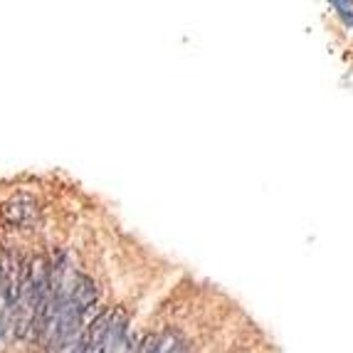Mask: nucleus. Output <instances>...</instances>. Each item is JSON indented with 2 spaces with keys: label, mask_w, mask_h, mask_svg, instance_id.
Here are the masks:
<instances>
[{
  "label": "nucleus",
  "mask_w": 353,
  "mask_h": 353,
  "mask_svg": "<svg viewBox=\"0 0 353 353\" xmlns=\"http://www.w3.org/2000/svg\"><path fill=\"white\" fill-rule=\"evenodd\" d=\"M0 215L8 220L10 225H20V228H28L37 220V203L28 195H18L8 201L6 205L0 208Z\"/></svg>",
  "instance_id": "obj_5"
},
{
  "label": "nucleus",
  "mask_w": 353,
  "mask_h": 353,
  "mask_svg": "<svg viewBox=\"0 0 353 353\" xmlns=\"http://www.w3.org/2000/svg\"><path fill=\"white\" fill-rule=\"evenodd\" d=\"M0 326H3V312H0Z\"/></svg>",
  "instance_id": "obj_7"
},
{
  "label": "nucleus",
  "mask_w": 353,
  "mask_h": 353,
  "mask_svg": "<svg viewBox=\"0 0 353 353\" xmlns=\"http://www.w3.org/2000/svg\"><path fill=\"white\" fill-rule=\"evenodd\" d=\"M20 282H23V270H20L18 257L10 250L0 252V299L8 312H15L20 296Z\"/></svg>",
  "instance_id": "obj_3"
},
{
  "label": "nucleus",
  "mask_w": 353,
  "mask_h": 353,
  "mask_svg": "<svg viewBox=\"0 0 353 353\" xmlns=\"http://www.w3.org/2000/svg\"><path fill=\"white\" fill-rule=\"evenodd\" d=\"M97 304V284L84 274H77L70 282V292L62 312H59L57 321L52 326V334L48 339V346L52 351H62L72 343L79 329H82L84 316L89 314V309Z\"/></svg>",
  "instance_id": "obj_1"
},
{
  "label": "nucleus",
  "mask_w": 353,
  "mask_h": 353,
  "mask_svg": "<svg viewBox=\"0 0 353 353\" xmlns=\"http://www.w3.org/2000/svg\"><path fill=\"white\" fill-rule=\"evenodd\" d=\"M50 267L45 257L30 259L23 267V282H20V296L15 306V324L20 334H28L30 329L35 331L37 319L42 314V306L50 294Z\"/></svg>",
  "instance_id": "obj_2"
},
{
  "label": "nucleus",
  "mask_w": 353,
  "mask_h": 353,
  "mask_svg": "<svg viewBox=\"0 0 353 353\" xmlns=\"http://www.w3.org/2000/svg\"><path fill=\"white\" fill-rule=\"evenodd\" d=\"M136 353H185V346H183V341L176 334L163 331V334L146 339V343L136 348Z\"/></svg>",
  "instance_id": "obj_6"
},
{
  "label": "nucleus",
  "mask_w": 353,
  "mask_h": 353,
  "mask_svg": "<svg viewBox=\"0 0 353 353\" xmlns=\"http://www.w3.org/2000/svg\"><path fill=\"white\" fill-rule=\"evenodd\" d=\"M114 312H104L101 316H97L92 324L87 326V331L82 334L79 343H77V353H101L106 343V334L112 326Z\"/></svg>",
  "instance_id": "obj_4"
}]
</instances>
